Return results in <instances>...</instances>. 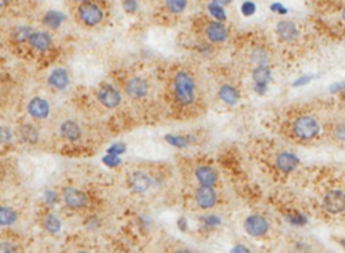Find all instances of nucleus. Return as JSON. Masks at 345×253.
I'll use <instances>...</instances> for the list:
<instances>
[{
  "label": "nucleus",
  "mask_w": 345,
  "mask_h": 253,
  "mask_svg": "<svg viewBox=\"0 0 345 253\" xmlns=\"http://www.w3.org/2000/svg\"><path fill=\"white\" fill-rule=\"evenodd\" d=\"M172 88H174V96L180 105L188 106L194 101L195 83L193 77L188 72H177L174 79H172Z\"/></svg>",
  "instance_id": "nucleus-1"
},
{
  "label": "nucleus",
  "mask_w": 345,
  "mask_h": 253,
  "mask_svg": "<svg viewBox=\"0 0 345 253\" xmlns=\"http://www.w3.org/2000/svg\"><path fill=\"white\" fill-rule=\"evenodd\" d=\"M77 18L84 26L94 27L100 24L104 19V11L103 8L96 3L88 2V3L80 4L77 8Z\"/></svg>",
  "instance_id": "nucleus-2"
},
{
  "label": "nucleus",
  "mask_w": 345,
  "mask_h": 253,
  "mask_svg": "<svg viewBox=\"0 0 345 253\" xmlns=\"http://www.w3.org/2000/svg\"><path fill=\"white\" fill-rule=\"evenodd\" d=\"M293 132L301 140L314 139L319 132L318 121L311 116H300L293 123Z\"/></svg>",
  "instance_id": "nucleus-3"
},
{
  "label": "nucleus",
  "mask_w": 345,
  "mask_h": 253,
  "mask_svg": "<svg viewBox=\"0 0 345 253\" xmlns=\"http://www.w3.org/2000/svg\"><path fill=\"white\" fill-rule=\"evenodd\" d=\"M244 229L251 237H262L270 231V223L263 215H248L244 221Z\"/></svg>",
  "instance_id": "nucleus-4"
},
{
  "label": "nucleus",
  "mask_w": 345,
  "mask_h": 253,
  "mask_svg": "<svg viewBox=\"0 0 345 253\" xmlns=\"http://www.w3.org/2000/svg\"><path fill=\"white\" fill-rule=\"evenodd\" d=\"M97 98L105 108H109V109L116 108V106L120 105L121 102L120 92L117 91L115 87H112V85H109V83H104V85L98 88Z\"/></svg>",
  "instance_id": "nucleus-5"
},
{
  "label": "nucleus",
  "mask_w": 345,
  "mask_h": 253,
  "mask_svg": "<svg viewBox=\"0 0 345 253\" xmlns=\"http://www.w3.org/2000/svg\"><path fill=\"white\" fill-rule=\"evenodd\" d=\"M324 208L332 214H338L345 210V193L341 190H330L324 196Z\"/></svg>",
  "instance_id": "nucleus-6"
},
{
  "label": "nucleus",
  "mask_w": 345,
  "mask_h": 253,
  "mask_svg": "<svg viewBox=\"0 0 345 253\" xmlns=\"http://www.w3.org/2000/svg\"><path fill=\"white\" fill-rule=\"evenodd\" d=\"M62 200H64L65 205L68 206V208L73 209H81L84 206H86L88 204V198H86L85 194L81 191V190L76 189V187H65L62 190Z\"/></svg>",
  "instance_id": "nucleus-7"
},
{
  "label": "nucleus",
  "mask_w": 345,
  "mask_h": 253,
  "mask_svg": "<svg viewBox=\"0 0 345 253\" xmlns=\"http://www.w3.org/2000/svg\"><path fill=\"white\" fill-rule=\"evenodd\" d=\"M124 91L128 97L134 98V100H140V98L146 97V95L149 93V83L142 77H132L126 82Z\"/></svg>",
  "instance_id": "nucleus-8"
},
{
  "label": "nucleus",
  "mask_w": 345,
  "mask_h": 253,
  "mask_svg": "<svg viewBox=\"0 0 345 253\" xmlns=\"http://www.w3.org/2000/svg\"><path fill=\"white\" fill-rule=\"evenodd\" d=\"M205 35L212 43H223L228 38V29L221 22L212 20L205 26Z\"/></svg>",
  "instance_id": "nucleus-9"
},
{
  "label": "nucleus",
  "mask_w": 345,
  "mask_h": 253,
  "mask_svg": "<svg viewBox=\"0 0 345 253\" xmlns=\"http://www.w3.org/2000/svg\"><path fill=\"white\" fill-rule=\"evenodd\" d=\"M194 196L195 202L201 209L213 208L217 201V194L213 187H209V186H200L199 189L195 190Z\"/></svg>",
  "instance_id": "nucleus-10"
},
{
  "label": "nucleus",
  "mask_w": 345,
  "mask_h": 253,
  "mask_svg": "<svg viewBox=\"0 0 345 253\" xmlns=\"http://www.w3.org/2000/svg\"><path fill=\"white\" fill-rule=\"evenodd\" d=\"M275 31H277V35L279 37V39L283 42H294L298 38V29H297L295 23L291 22V20H279L277 23V27H275Z\"/></svg>",
  "instance_id": "nucleus-11"
},
{
  "label": "nucleus",
  "mask_w": 345,
  "mask_h": 253,
  "mask_svg": "<svg viewBox=\"0 0 345 253\" xmlns=\"http://www.w3.org/2000/svg\"><path fill=\"white\" fill-rule=\"evenodd\" d=\"M128 186L134 193H146L150 189L151 181L149 175L144 174L143 171H134L128 177Z\"/></svg>",
  "instance_id": "nucleus-12"
},
{
  "label": "nucleus",
  "mask_w": 345,
  "mask_h": 253,
  "mask_svg": "<svg viewBox=\"0 0 345 253\" xmlns=\"http://www.w3.org/2000/svg\"><path fill=\"white\" fill-rule=\"evenodd\" d=\"M27 112L34 119H46L50 114L49 102L41 97L31 98L27 105Z\"/></svg>",
  "instance_id": "nucleus-13"
},
{
  "label": "nucleus",
  "mask_w": 345,
  "mask_h": 253,
  "mask_svg": "<svg viewBox=\"0 0 345 253\" xmlns=\"http://www.w3.org/2000/svg\"><path fill=\"white\" fill-rule=\"evenodd\" d=\"M50 87H53L57 91H65L70 83V78H69V73L62 68L54 69L50 73L49 78H47Z\"/></svg>",
  "instance_id": "nucleus-14"
},
{
  "label": "nucleus",
  "mask_w": 345,
  "mask_h": 253,
  "mask_svg": "<svg viewBox=\"0 0 345 253\" xmlns=\"http://www.w3.org/2000/svg\"><path fill=\"white\" fill-rule=\"evenodd\" d=\"M195 179L199 181L200 186L213 187L217 182V173L209 166H200L195 168Z\"/></svg>",
  "instance_id": "nucleus-15"
},
{
  "label": "nucleus",
  "mask_w": 345,
  "mask_h": 253,
  "mask_svg": "<svg viewBox=\"0 0 345 253\" xmlns=\"http://www.w3.org/2000/svg\"><path fill=\"white\" fill-rule=\"evenodd\" d=\"M52 37L46 31H34L30 37V46L37 51H47L52 46Z\"/></svg>",
  "instance_id": "nucleus-16"
},
{
  "label": "nucleus",
  "mask_w": 345,
  "mask_h": 253,
  "mask_svg": "<svg viewBox=\"0 0 345 253\" xmlns=\"http://www.w3.org/2000/svg\"><path fill=\"white\" fill-rule=\"evenodd\" d=\"M277 167L278 170H281L282 173H291L293 170H295L297 166H298V158H297L294 154H290V152H282L279 155L277 156Z\"/></svg>",
  "instance_id": "nucleus-17"
},
{
  "label": "nucleus",
  "mask_w": 345,
  "mask_h": 253,
  "mask_svg": "<svg viewBox=\"0 0 345 253\" xmlns=\"http://www.w3.org/2000/svg\"><path fill=\"white\" fill-rule=\"evenodd\" d=\"M61 136L68 142H77L81 139V128L73 120H66L61 124Z\"/></svg>",
  "instance_id": "nucleus-18"
},
{
  "label": "nucleus",
  "mask_w": 345,
  "mask_h": 253,
  "mask_svg": "<svg viewBox=\"0 0 345 253\" xmlns=\"http://www.w3.org/2000/svg\"><path fill=\"white\" fill-rule=\"evenodd\" d=\"M65 19H66V16H65L61 11L50 10V11H47L45 15H43L42 23H43L46 27L52 29V30H57V29H60L61 24L65 22Z\"/></svg>",
  "instance_id": "nucleus-19"
},
{
  "label": "nucleus",
  "mask_w": 345,
  "mask_h": 253,
  "mask_svg": "<svg viewBox=\"0 0 345 253\" xmlns=\"http://www.w3.org/2000/svg\"><path fill=\"white\" fill-rule=\"evenodd\" d=\"M19 136L20 140H23L27 144H35L39 139V131L34 124L26 123V124L20 125L19 128Z\"/></svg>",
  "instance_id": "nucleus-20"
},
{
  "label": "nucleus",
  "mask_w": 345,
  "mask_h": 253,
  "mask_svg": "<svg viewBox=\"0 0 345 253\" xmlns=\"http://www.w3.org/2000/svg\"><path fill=\"white\" fill-rule=\"evenodd\" d=\"M218 98L221 100L227 105H235L239 101V92L236 91V88H233L232 85L225 83L218 89Z\"/></svg>",
  "instance_id": "nucleus-21"
},
{
  "label": "nucleus",
  "mask_w": 345,
  "mask_h": 253,
  "mask_svg": "<svg viewBox=\"0 0 345 253\" xmlns=\"http://www.w3.org/2000/svg\"><path fill=\"white\" fill-rule=\"evenodd\" d=\"M252 79L255 85H263L267 87V83L271 81V70L268 66H256L252 72Z\"/></svg>",
  "instance_id": "nucleus-22"
},
{
  "label": "nucleus",
  "mask_w": 345,
  "mask_h": 253,
  "mask_svg": "<svg viewBox=\"0 0 345 253\" xmlns=\"http://www.w3.org/2000/svg\"><path fill=\"white\" fill-rule=\"evenodd\" d=\"M42 225L45 228V231L49 232L50 234L60 233L61 228H62V222H61V219L56 214L45 215L43 219H42Z\"/></svg>",
  "instance_id": "nucleus-23"
},
{
  "label": "nucleus",
  "mask_w": 345,
  "mask_h": 253,
  "mask_svg": "<svg viewBox=\"0 0 345 253\" xmlns=\"http://www.w3.org/2000/svg\"><path fill=\"white\" fill-rule=\"evenodd\" d=\"M16 219H18V213L14 209L8 208V206H2V209H0V223L3 227L15 223Z\"/></svg>",
  "instance_id": "nucleus-24"
},
{
  "label": "nucleus",
  "mask_w": 345,
  "mask_h": 253,
  "mask_svg": "<svg viewBox=\"0 0 345 253\" xmlns=\"http://www.w3.org/2000/svg\"><path fill=\"white\" fill-rule=\"evenodd\" d=\"M33 29L29 26H19L16 29H14L12 31V39L16 42V43H23V42L30 41V37L33 35Z\"/></svg>",
  "instance_id": "nucleus-25"
},
{
  "label": "nucleus",
  "mask_w": 345,
  "mask_h": 253,
  "mask_svg": "<svg viewBox=\"0 0 345 253\" xmlns=\"http://www.w3.org/2000/svg\"><path fill=\"white\" fill-rule=\"evenodd\" d=\"M251 60L256 66H267L268 61H270V54L262 47H256V49L252 50Z\"/></svg>",
  "instance_id": "nucleus-26"
},
{
  "label": "nucleus",
  "mask_w": 345,
  "mask_h": 253,
  "mask_svg": "<svg viewBox=\"0 0 345 253\" xmlns=\"http://www.w3.org/2000/svg\"><path fill=\"white\" fill-rule=\"evenodd\" d=\"M208 12H209L210 16H212L214 20H217V22H224V20H227V12H225V10L223 8V6H218V4L210 2V3L208 4Z\"/></svg>",
  "instance_id": "nucleus-27"
},
{
  "label": "nucleus",
  "mask_w": 345,
  "mask_h": 253,
  "mask_svg": "<svg viewBox=\"0 0 345 253\" xmlns=\"http://www.w3.org/2000/svg\"><path fill=\"white\" fill-rule=\"evenodd\" d=\"M166 8L171 14H181L188 6V0H166Z\"/></svg>",
  "instance_id": "nucleus-28"
},
{
  "label": "nucleus",
  "mask_w": 345,
  "mask_h": 253,
  "mask_svg": "<svg viewBox=\"0 0 345 253\" xmlns=\"http://www.w3.org/2000/svg\"><path fill=\"white\" fill-rule=\"evenodd\" d=\"M166 140H167L171 146H174V147L177 148H184L189 144L188 137L184 136H166Z\"/></svg>",
  "instance_id": "nucleus-29"
},
{
  "label": "nucleus",
  "mask_w": 345,
  "mask_h": 253,
  "mask_svg": "<svg viewBox=\"0 0 345 253\" xmlns=\"http://www.w3.org/2000/svg\"><path fill=\"white\" fill-rule=\"evenodd\" d=\"M255 11H256V4L254 3V2H251V0H247V2H244V3L241 4V14H243L244 16L254 15Z\"/></svg>",
  "instance_id": "nucleus-30"
},
{
  "label": "nucleus",
  "mask_w": 345,
  "mask_h": 253,
  "mask_svg": "<svg viewBox=\"0 0 345 253\" xmlns=\"http://www.w3.org/2000/svg\"><path fill=\"white\" fill-rule=\"evenodd\" d=\"M121 4H123L124 11L128 12V14H134V12L138 11L139 8L138 0H123Z\"/></svg>",
  "instance_id": "nucleus-31"
},
{
  "label": "nucleus",
  "mask_w": 345,
  "mask_h": 253,
  "mask_svg": "<svg viewBox=\"0 0 345 253\" xmlns=\"http://www.w3.org/2000/svg\"><path fill=\"white\" fill-rule=\"evenodd\" d=\"M333 135L337 140H341V142H344V140H345V124H342V123H341V124L336 125V127H334Z\"/></svg>",
  "instance_id": "nucleus-32"
},
{
  "label": "nucleus",
  "mask_w": 345,
  "mask_h": 253,
  "mask_svg": "<svg viewBox=\"0 0 345 253\" xmlns=\"http://www.w3.org/2000/svg\"><path fill=\"white\" fill-rule=\"evenodd\" d=\"M104 162L107 166L116 167L120 164V158H119V155H111V154H108V156L104 158Z\"/></svg>",
  "instance_id": "nucleus-33"
},
{
  "label": "nucleus",
  "mask_w": 345,
  "mask_h": 253,
  "mask_svg": "<svg viewBox=\"0 0 345 253\" xmlns=\"http://www.w3.org/2000/svg\"><path fill=\"white\" fill-rule=\"evenodd\" d=\"M0 253H18V250L11 242L3 241L0 244Z\"/></svg>",
  "instance_id": "nucleus-34"
},
{
  "label": "nucleus",
  "mask_w": 345,
  "mask_h": 253,
  "mask_svg": "<svg viewBox=\"0 0 345 253\" xmlns=\"http://www.w3.org/2000/svg\"><path fill=\"white\" fill-rule=\"evenodd\" d=\"M271 11L278 12V14H281V15H286L287 14V8L281 3H273L271 4Z\"/></svg>",
  "instance_id": "nucleus-35"
},
{
  "label": "nucleus",
  "mask_w": 345,
  "mask_h": 253,
  "mask_svg": "<svg viewBox=\"0 0 345 253\" xmlns=\"http://www.w3.org/2000/svg\"><path fill=\"white\" fill-rule=\"evenodd\" d=\"M290 221L294 225H304L306 222V218L302 214H300V213H297V214H293V217H290Z\"/></svg>",
  "instance_id": "nucleus-36"
},
{
  "label": "nucleus",
  "mask_w": 345,
  "mask_h": 253,
  "mask_svg": "<svg viewBox=\"0 0 345 253\" xmlns=\"http://www.w3.org/2000/svg\"><path fill=\"white\" fill-rule=\"evenodd\" d=\"M11 139H12L11 129H8L7 127H3V128H2V142H3V143H7V142H11Z\"/></svg>",
  "instance_id": "nucleus-37"
},
{
  "label": "nucleus",
  "mask_w": 345,
  "mask_h": 253,
  "mask_svg": "<svg viewBox=\"0 0 345 253\" xmlns=\"http://www.w3.org/2000/svg\"><path fill=\"white\" fill-rule=\"evenodd\" d=\"M124 146L123 144H116V146H112V147L109 148L108 150V154H111V155H120L121 152H124Z\"/></svg>",
  "instance_id": "nucleus-38"
},
{
  "label": "nucleus",
  "mask_w": 345,
  "mask_h": 253,
  "mask_svg": "<svg viewBox=\"0 0 345 253\" xmlns=\"http://www.w3.org/2000/svg\"><path fill=\"white\" fill-rule=\"evenodd\" d=\"M314 78V77L311 76H304L301 77L300 79H297L295 82H294V87H301V85H306V83H309L311 81V79Z\"/></svg>",
  "instance_id": "nucleus-39"
},
{
  "label": "nucleus",
  "mask_w": 345,
  "mask_h": 253,
  "mask_svg": "<svg viewBox=\"0 0 345 253\" xmlns=\"http://www.w3.org/2000/svg\"><path fill=\"white\" fill-rule=\"evenodd\" d=\"M205 222H207L208 225L216 227V225L220 223V219H218L217 217H214V215H210V217H207V218H205Z\"/></svg>",
  "instance_id": "nucleus-40"
},
{
  "label": "nucleus",
  "mask_w": 345,
  "mask_h": 253,
  "mask_svg": "<svg viewBox=\"0 0 345 253\" xmlns=\"http://www.w3.org/2000/svg\"><path fill=\"white\" fill-rule=\"evenodd\" d=\"M330 91L333 92V93H338V92H344L345 91V83H334L333 87L330 88Z\"/></svg>",
  "instance_id": "nucleus-41"
},
{
  "label": "nucleus",
  "mask_w": 345,
  "mask_h": 253,
  "mask_svg": "<svg viewBox=\"0 0 345 253\" xmlns=\"http://www.w3.org/2000/svg\"><path fill=\"white\" fill-rule=\"evenodd\" d=\"M232 253H251V250L245 248L244 245H236L232 249Z\"/></svg>",
  "instance_id": "nucleus-42"
},
{
  "label": "nucleus",
  "mask_w": 345,
  "mask_h": 253,
  "mask_svg": "<svg viewBox=\"0 0 345 253\" xmlns=\"http://www.w3.org/2000/svg\"><path fill=\"white\" fill-rule=\"evenodd\" d=\"M231 2H232V0H212V3H216V4H218V6H223V7L231 4Z\"/></svg>",
  "instance_id": "nucleus-43"
},
{
  "label": "nucleus",
  "mask_w": 345,
  "mask_h": 253,
  "mask_svg": "<svg viewBox=\"0 0 345 253\" xmlns=\"http://www.w3.org/2000/svg\"><path fill=\"white\" fill-rule=\"evenodd\" d=\"M174 253H193L191 250L186 249V248H180V249L174 250Z\"/></svg>",
  "instance_id": "nucleus-44"
},
{
  "label": "nucleus",
  "mask_w": 345,
  "mask_h": 253,
  "mask_svg": "<svg viewBox=\"0 0 345 253\" xmlns=\"http://www.w3.org/2000/svg\"><path fill=\"white\" fill-rule=\"evenodd\" d=\"M71 2H75V3H79V4H84V3H88L89 0H71Z\"/></svg>",
  "instance_id": "nucleus-45"
},
{
  "label": "nucleus",
  "mask_w": 345,
  "mask_h": 253,
  "mask_svg": "<svg viewBox=\"0 0 345 253\" xmlns=\"http://www.w3.org/2000/svg\"><path fill=\"white\" fill-rule=\"evenodd\" d=\"M10 0H2V7H6Z\"/></svg>",
  "instance_id": "nucleus-46"
},
{
  "label": "nucleus",
  "mask_w": 345,
  "mask_h": 253,
  "mask_svg": "<svg viewBox=\"0 0 345 253\" xmlns=\"http://www.w3.org/2000/svg\"><path fill=\"white\" fill-rule=\"evenodd\" d=\"M342 19H344V22H345V6H344V8H342Z\"/></svg>",
  "instance_id": "nucleus-47"
},
{
  "label": "nucleus",
  "mask_w": 345,
  "mask_h": 253,
  "mask_svg": "<svg viewBox=\"0 0 345 253\" xmlns=\"http://www.w3.org/2000/svg\"><path fill=\"white\" fill-rule=\"evenodd\" d=\"M76 253H89V252H86V250H79V252H76Z\"/></svg>",
  "instance_id": "nucleus-48"
},
{
  "label": "nucleus",
  "mask_w": 345,
  "mask_h": 253,
  "mask_svg": "<svg viewBox=\"0 0 345 253\" xmlns=\"http://www.w3.org/2000/svg\"><path fill=\"white\" fill-rule=\"evenodd\" d=\"M340 242H341V244H345V240H341V241H340ZM345 246V245H344Z\"/></svg>",
  "instance_id": "nucleus-49"
},
{
  "label": "nucleus",
  "mask_w": 345,
  "mask_h": 253,
  "mask_svg": "<svg viewBox=\"0 0 345 253\" xmlns=\"http://www.w3.org/2000/svg\"><path fill=\"white\" fill-rule=\"evenodd\" d=\"M344 101H345V92H344Z\"/></svg>",
  "instance_id": "nucleus-50"
},
{
  "label": "nucleus",
  "mask_w": 345,
  "mask_h": 253,
  "mask_svg": "<svg viewBox=\"0 0 345 253\" xmlns=\"http://www.w3.org/2000/svg\"><path fill=\"white\" fill-rule=\"evenodd\" d=\"M111 253H116V252H111Z\"/></svg>",
  "instance_id": "nucleus-51"
}]
</instances>
